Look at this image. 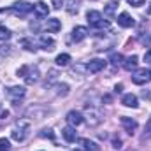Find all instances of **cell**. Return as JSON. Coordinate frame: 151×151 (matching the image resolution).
Instances as JSON below:
<instances>
[{
	"label": "cell",
	"instance_id": "cell-26",
	"mask_svg": "<svg viewBox=\"0 0 151 151\" xmlns=\"http://www.w3.org/2000/svg\"><path fill=\"white\" fill-rule=\"evenodd\" d=\"M11 150V142L5 137H0V151H9Z\"/></svg>",
	"mask_w": 151,
	"mask_h": 151
},
{
	"label": "cell",
	"instance_id": "cell-31",
	"mask_svg": "<svg viewBox=\"0 0 151 151\" xmlns=\"http://www.w3.org/2000/svg\"><path fill=\"white\" fill-rule=\"evenodd\" d=\"M62 4H63V0H53V7L55 9H62Z\"/></svg>",
	"mask_w": 151,
	"mask_h": 151
},
{
	"label": "cell",
	"instance_id": "cell-27",
	"mask_svg": "<svg viewBox=\"0 0 151 151\" xmlns=\"http://www.w3.org/2000/svg\"><path fill=\"white\" fill-rule=\"evenodd\" d=\"M11 39V32L5 27H0V40H9Z\"/></svg>",
	"mask_w": 151,
	"mask_h": 151
},
{
	"label": "cell",
	"instance_id": "cell-14",
	"mask_svg": "<svg viewBox=\"0 0 151 151\" xmlns=\"http://www.w3.org/2000/svg\"><path fill=\"white\" fill-rule=\"evenodd\" d=\"M67 121H69L72 127H77V125H81V123L84 121V116L79 113V111H69V114H67Z\"/></svg>",
	"mask_w": 151,
	"mask_h": 151
},
{
	"label": "cell",
	"instance_id": "cell-18",
	"mask_svg": "<svg viewBox=\"0 0 151 151\" xmlns=\"http://www.w3.org/2000/svg\"><path fill=\"white\" fill-rule=\"evenodd\" d=\"M39 46H40L42 49H46V51H53V49H55V40L51 37H47V35H40Z\"/></svg>",
	"mask_w": 151,
	"mask_h": 151
},
{
	"label": "cell",
	"instance_id": "cell-17",
	"mask_svg": "<svg viewBox=\"0 0 151 151\" xmlns=\"http://www.w3.org/2000/svg\"><path fill=\"white\" fill-rule=\"evenodd\" d=\"M62 137L67 141V142H74L76 139H77V134H76V128L70 125V127H65L63 130H62Z\"/></svg>",
	"mask_w": 151,
	"mask_h": 151
},
{
	"label": "cell",
	"instance_id": "cell-13",
	"mask_svg": "<svg viewBox=\"0 0 151 151\" xmlns=\"http://www.w3.org/2000/svg\"><path fill=\"white\" fill-rule=\"evenodd\" d=\"M34 12H35L37 18H47V14H49V7H47L46 2H37V4L34 5Z\"/></svg>",
	"mask_w": 151,
	"mask_h": 151
},
{
	"label": "cell",
	"instance_id": "cell-23",
	"mask_svg": "<svg viewBox=\"0 0 151 151\" xmlns=\"http://www.w3.org/2000/svg\"><path fill=\"white\" fill-rule=\"evenodd\" d=\"M19 42H21V46H25V47H27L28 51H35V49H37V47H35L37 44H35V42H34L32 39H21Z\"/></svg>",
	"mask_w": 151,
	"mask_h": 151
},
{
	"label": "cell",
	"instance_id": "cell-34",
	"mask_svg": "<svg viewBox=\"0 0 151 151\" xmlns=\"http://www.w3.org/2000/svg\"><path fill=\"white\" fill-rule=\"evenodd\" d=\"M121 90H123V84H116V88H114V91H116V93H119Z\"/></svg>",
	"mask_w": 151,
	"mask_h": 151
},
{
	"label": "cell",
	"instance_id": "cell-4",
	"mask_svg": "<svg viewBox=\"0 0 151 151\" xmlns=\"http://www.w3.org/2000/svg\"><path fill=\"white\" fill-rule=\"evenodd\" d=\"M27 135H28V121H25V119L18 121V125L11 130V137L18 142H23L27 139Z\"/></svg>",
	"mask_w": 151,
	"mask_h": 151
},
{
	"label": "cell",
	"instance_id": "cell-24",
	"mask_svg": "<svg viewBox=\"0 0 151 151\" xmlns=\"http://www.w3.org/2000/svg\"><path fill=\"white\" fill-rule=\"evenodd\" d=\"M56 93H58V95H62V97L69 95V84H65V83L58 84V86H56Z\"/></svg>",
	"mask_w": 151,
	"mask_h": 151
},
{
	"label": "cell",
	"instance_id": "cell-20",
	"mask_svg": "<svg viewBox=\"0 0 151 151\" xmlns=\"http://www.w3.org/2000/svg\"><path fill=\"white\" fill-rule=\"evenodd\" d=\"M79 5H81V0H67L65 9H67L69 14H76V12L79 11Z\"/></svg>",
	"mask_w": 151,
	"mask_h": 151
},
{
	"label": "cell",
	"instance_id": "cell-33",
	"mask_svg": "<svg viewBox=\"0 0 151 151\" xmlns=\"http://www.w3.org/2000/svg\"><path fill=\"white\" fill-rule=\"evenodd\" d=\"M7 116H9V111H0V118H2V119H5Z\"/></svg>",
	"mask_w": 151,
	"mask_h": 151
},
{
	"label": "cell",
	"instance_id": "cell-7",
	"mask_svg": "<svg viewBox=\"0 0 151 151\" xmlns=\"http://www.w3.org/2000/svg\"><path fill=\"white\" fill-rule=\"evenodd\" d=\"M11 9H12V12H14L16 16L25 18L27 14H30V12L34 11V5H32V4H28V2H16Z\"/></svg>",
	"mask_w": 151,
	"mask_h": 151
},
{
	"label": "cell",
	"instance_id": "cell-21",
	"mask_svg": "<svg viewBox=\"0 0 151 151\" xmlns=\"http://www.w3.org/2000/svg\"><path fill=\"white\" fill-rule=\"evenodd\" d=\"M118 5H119V4H118V2H114V0H111V2H107V4H106L104 12H106V16H107V18H113L114 11L118 9Z\"/></svg>",
	"mask_w": 151,
	"mask_h": 151
},
{
	"label": "cell",
	"instance_id": "cell-28",
	"mask_svg": "<svg viewBox=\"0 0 151 151\" xmlns=\"http://www.w3.org/2000/svg\"><path fill=\"white\" fill-rule=\"evenodd\" d=\"M40 137H47V139H55V134H53V130L51 128H44L42 132H40Z\"/></svg>",
	"mask_w": 151,
	"mask_h": 151
},
{
	"label": "cell",
	"instance_id": "cell-29",
	"mask_svg": "<svg viewBox=\"0 0 151 151\" xmlns=\"http://www.w3.org/2000/svg\"><path fill=\"white\" fill-rule=\"evenodd\" d=\"M121 144H123V142H121V139H119V137H113V148H114V150H119V148H121Z\"/></svg>",
	"mask_w": 151,
	"mask_h": 151
},
{
	"label": "cell",
	"instance_id": "cell-25",
	"mask_svg": "<svg viewBox=\"0 0 151 151\" xmlns=\"http://www.w3.org/2000/svg\"><path fill=\"white\" fill-rule=\"evenodd\" d=\"M111 63H113L114 67L121 65V63H123V56H121L119 53H113V55H111Z\"/></svg>",
	"mask_w": 151,
	"mask_h": 151
},
{
	"label": "cell",
	"instance_id": "cell-11",
	"mask_svg": "<svg viewBox=\"0 0 151 151\" xmlns=\"http://www.w3.org/2000/svg\"><path fill=\"white\" fill-rule=\"evenodd\" d=\"M86 37H88V30L84 27H76L74 30H72V34H70V39L74 42H81V40H84Z\"/></svg>",
	"mask_w": 151,
	"mask_h": 151
},
{
	"label": "cell",
	"instance_id": "cell-15",
	"mask_svg": "<svg viewBox=\"0 0 151 151\" xmlns=\"http://www.w3.org/2000/svg\"><path fill=\"white\" fill-rule=\"evenodd\" d=\"M121 104H123L125 107H132V109H135V107L139 106V100H137V97H135L134 93H127V95H123Z\"/></svg>",
	"mask_w": 151,
	"mask_h": 151
},
{
	"label": "cell",
	"instance_id": "cell-16",
	"mask_svg": "<svg viewBox=\"0 0 151 151\" xmlns=\"http://www.w3.org/2000/svg\"><path fill=\"white\" fill-rule=\"evenodd\" d=\"M137 63H139V58H137L135 55H132V56L125 58V62H123V69L128 70V72H132V70L137 69Z\"/></svg>",
	"mask_w": 151,
	"mask_h": 151
},
{
	"label": "cell",
	"instance_id": "cell-22",
	"mask_svg": "<svg viewBox=\"0 0 151 151\" xmlns=\"http://www.w3.org/2000/svg\"><path fill=\"white\" fill-rule=\"evenodd\" d=\"M56 65L58 67H67L69 63H70V55H67V53H62V55H58L56 56Z\"/></svg>",
	"mask_w": 151,
	"mask_h": 151
},
{
	"label": "cell",
	"instance_id": "cell-3",
	"mask_svg": "<svg viewBox=\"0 0 151 151\" xmlns=\"http://www.w3.org/2000/svg\"><path fill=\"white\" fill-rule=\"evenodd\" d=\"M86 19H88L91 28H106V27H109V23L102 18V14L99 11H88L86 12Z\"/></svg>",
	"mask_w": 151,
	"mask_h": 151
},
{
	"label": "cell",
	"instance_id": "cell-19",
	"mask_svg": "<svg viewBox=\"0 0 151 151\" xmlns=\"http://www.w3.org/2000/svg\"><path fill=\"white\" fill-rule=\"evenodd\" d=\"M79 144L84 146V150L86 151H102L97 142H93V141H90V139H79Z\"/></svg>",
	"mask_w": 151,
	"mask_h": 151
},
{
	"label": "cell",
	"instance_id": "cell-30",
	"mask_svg": "<svg viewBox=\"0 0 151 151\" xmlns=\"http://www.w3.org/2000/svg\"><path fill=\"white\" fill-rule=\"evenodd\" d=\"M127 2H128V4H130L132 7H141V5H142V4H144L146 0H127Z\"/></svg>",
	"mask_w": 151,
	"mask_h": 151
},
{
	"label": "cell",
	"instance_id": "cell-10",
	"mask_svg": "<svg viewBox=\"0 0 151 151\" xmlns=\"http://www.w3.org/2000/svg\"><path fill=\"white\" fill-rule=\"evenodd\" d=\"M118 25H119L121 28H132V27L135 25V21H134V18H132L128 12H121V14L118 16Z\"/></svg>",
	"mask_w": 151,
	"mask_h": 151
},
{
	"label": "cell",
	"instance_id": "cell-2",
	"mask_svg": "<svg viewBox=\"0 0 151 151\" xmlns=\"http://www.w3.org/2000/svg\"><path fill=\"white\" fill-rule=\"evenodd\" d=\"M25 95H27V90H25L23 86H11V88H5V97H7V100H9L11 104H14V106H18L19 100L25 99Z\"/></svg>",
	"mask_w": 151,
	"mask_h": 151
},
{
	"label": "cell",
	"instance_id": "cell-36",
	"mask_svg": "<svg viewBox=\"0 0 151 151\" xmlns=\"http://www.w3.org/2000/svg\"><path fill=\"white\" fill-rule=\"evenodd\" d=\"M72 151H81V150H72Z\"/></svg>",
	"mask_w": 151,
	"mask_h": 151
},
{
	"label": "cell",
	"instance_id": "cell-9",
	"mask_svg": "<svg viewBox=\"0 0 151 151\" xmlns=\"http://www.w3.org/2000/svg\"><path fill=\"white\" fill-rule=\"evenodd\" d=\"M121 125H123V128L127 130V134H134L135 130H137V127H139V123L135 121V119H132V118H128V116H121Z\"/></svg>",
	"mask_w": 151,
	"mask_h": 151
},
{
	"label": "cell",
	"instance_id": "cell-12",
	"mask_svg": "<svg viewBox=\"0 0 151 151\" xmlns=\"http://www.w3.org/2000/svg\"><path fill=\"white\" fill-rule=\"evenodd\" d=\"M46 30H47L49 34H56V32H60V30H62V21H60L58 18H51V19H47V21H46Z\"/></svg>",
	"mask_w": 151,
	"mask_h": 151
},
{
	"label": "cell",
	"instance_id": "cell-32",
	"mask_svg": "<svg viewBox=\"0 0 151 151\" xmlns=\"http://www.w3.org/2000/svg\"><path fill=\"white\" fill-rule=\"evenodd\" d=\"M144 62H151V49L144 53Z\"/></svg>",
	"mask_w": 151,
	"mask_h": 151
},
{
	"label": "cell",
	"instance_id": "cell-6",
	"mask_svg": "<svg viewBox=\"0 0 151 151\" xmlns=\"http://www.w3.org/2000/svg\"><path fill=\"white\" fill-rule=\"evenodd\" d=\"M151 81V70L150 69H137L132 74V83L134 84H146Z\"/></svg>",
	"mask_w": 151,
	"mask_h": 151
},
{
	"label": "cell",
	"instance_id": "cell-35",
	"mask_svg": "<svg viewBox=\"0 0 151 151\" xmlns=\"http://www.w3.org/2000/svg\"><path fill=\"white\" fill-rule=\"evenodd\" d=\"M148 12H150V14H151V4H150V7H148Z\"/></svg>",
	"mask_w": 151,
	"mask_h": 151
},
{
	"label": "cell",
	"instance_id": "cell-5",
	"mask_svg": "<svg viewBox=\"0 0 151 151\" xmlns=\"http://www.w3.org/2000/svg\"><path fill=\"white\" fill-rule=\"evenodd\" d=\"M83 116H84V119L88 121L90 127H97V125L102 123V114H100L99 109H95V107H90V106H88Z\"/></svg>",
	"mask_w": 151,
	"mask_h": 151
},
{
	"label": "cell",
	"instance_id": "cell-8",
	"mask_svg": "<svg viewBox=\"0 0 151 151\" xmlns=\"http://www.w3.org/2000/svg\"><path fill=\"white\" fill-rule=\"evenodd\" d=\"M106 65H107L106 60H102V58H93V60H90V63L86 65V70H88L90 74H97V72L104 70Z\"/></svg>",
	"mask_w": 151,
	"mask_h": 151
},
{
	"label": "cell",
	"instance_id": "cell-1",
	"mask_svg": "<svg viewBox=\"0 0 151 151\" xmlns=\"http://www.w3.org/2000/svg\"><path fill=\"white\" fill-rule=\"evenodd\" d=\"M18 76H21L27 84H34V83L39 81L40 72H39L37 67H34V65H23V67L18 70Z\"/></svg>",
	"mask_w": 151,
	"mask_h": 151
}]
</instances>
